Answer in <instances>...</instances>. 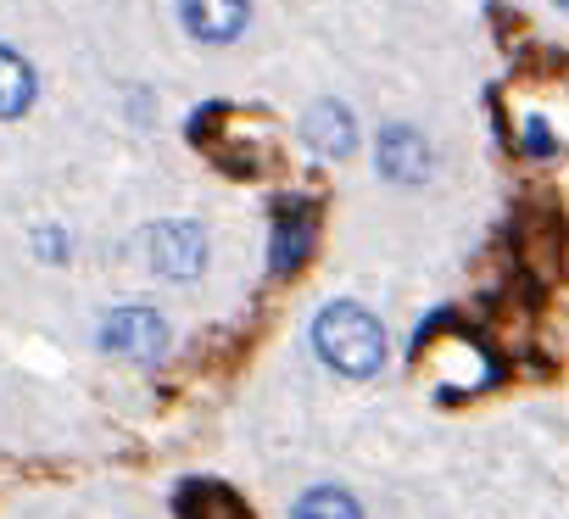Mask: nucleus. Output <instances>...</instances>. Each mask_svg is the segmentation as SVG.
<instances>
[{
  "label": "nucleus",
  "instance_id": "1",
  "mask_svg": "<svg viewBox=\"0 0 569 519\" xmlns=\"http://www.w3.org/2000/svg\"><path fill=\"white\" fill-rule=\"evenodd\" d=\"M313 347H319V358H325L330 369H341V375H352V380H363V375H375V369L386 363V330H380V319H375L369 308H358V302H330V308L313 319Z\"/></svg>",
  "mask_w": 569,
  "mask_h": 519
},
{
  "label": "nucleus",
  "instance_id": "2",
  "mask_svg": "<svg viewBox=\"0 0 569 519\" xmlns=\"http://www.w3.org/2000/svg\"><path fill=\"white\" fill-rule=\"evenodd\" d=\"M101 347L118 352V358H134V363H157L168 352V325H162V313L129 302L101 325Z\"/></svg>",
  "mask_w": 569,
  "mask_h": 519
},
{
  "label": "nucleus",
  "instance_id": "3",
  "mask_svg": "<svg viewBox=\"0 0 569 519\" xmlns=\"http://www.w3.org/2000/svg\"><path fill=\"white\" fill-rule=\"evenodd\" d=\"M146 257H151V269L168 275V280H190L201 275L207 263V234L190 223V218H173V223H157L146 234Z\"/></svg>",
  "mask_w": 569,
  "mask_h": 519
},
{
  "label": "nucleus",
  "instance_id": "4",
  "mask_svg": "<svg viewBox=\"0 0 569 519\" xmlns=\"http://www.w3.org/2000/svg\"><path fill=\"white\" fill-rule=\"evenodd\" d=\"M246 18H251L246 0H179V23L207 46H229L246 29Z\"/></svg>",
  "mask_w": 569,
  "mask_h": 519
},
{
  "label": "nucleus",
  "instance_id": "5",
  "mask_svg": "<svg viewBox=\"0 0 569 519\" xmlns=\"http://www.w3.org/2000/svg\"><path fill=\"white\" fill-rule=\"evenodd\" d=\"M380 168H386L397 184H413V179H425V168H430V146H425L408 123H391V129L380 134Z\"/></svg>",
  "mask_w": 569,
  "mask_h": 519
},
{
  "label": "nucleus",
  "instance_id": "6",
  "mask_svg": "<svg viewBox=\"0 0 569 519\" xmlns=\"http://www.w3.org/2000/svg\"><path fill=\"white\" fill-rule=\"evenodd\" d=\"M308 146H313L319 157H347V151L358 146L352 112H347L341 101H319V107L308 112Z\"/></svg>",
  "mask_w": 569,
  "mask_h": 519
},
{
  "label": "nucleus",
  "instance_id": "7",
  "mask_svg": "<svg viewBox=\"0 0 569 519\" xmlns=\"http://www.w3.org/2000/svg\"><path fill=\"white\" fill-rule=\"evenodd\" d=\"M29 101H34V68L18 51L0 46V118L29 112Z\"/></svg>",
  "mask_w": 569,
  "mask_h": 519
},
{
  "label": "nucleus",
  "instance_id": "8",
  "mask_svg": "<svg viewBox=\"0 0 569 519\" xmlns=\"http://www.w3.org/2000/svg\"><path fill=\"white\" fill-rule=\"evenodd\" d=\"M308 240H313V218H308V207L284 212L279 229H273V269H297L302 257H308Z\"/></svg>",
  "mask_w": 569,
  "mask_h": 519
},
{
  "label": "nucleus",
  "instance_id": "9",
  "mask_svg": "<svg viewBox=\"0 0 569 519\" xmlns=\"http://www.w3.org/2000/svg\"><path fill=\"white\" fill-rule=\"evenodd\" d=\"M297 513H358V502L341 497V491H319V497H302Z\"/></svg>",
  "mask_w": 569,
  "mask_h": 519
},
{
  "label": "nucleus",
  "instance_id": "10",
  "mask_svg": "<svg viewBox=\"0 0 569 519\" xmlns=\"http://www.w3.org/2000/svg\"><path fill=\"white\" fill-rule=\"evenodd\" d=\"M558 7H569V0H558Z\"/></svg>",
  "mask_w": 569,
  "mask_h": 519
}]
</instances>
